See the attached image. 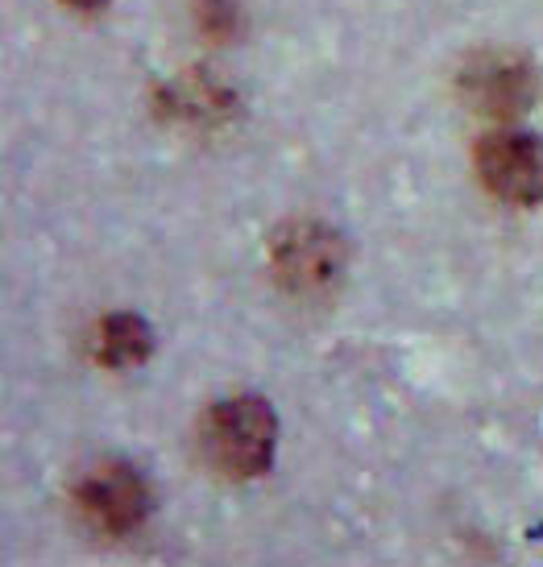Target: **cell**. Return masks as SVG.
I'll list each match as a JSON object with an SVG mask.
<instances>
[{
  "label": "cell",
  "instance_id": "obj_4",
  "mask_svg": "<svg viewBox=\"0 0 543 567\" xmlns=\"http://www.w3.org/2000/svg\"><path fill=\"white\" fill-rule=\"evenodd\" d=\"M274 269L295 295H320L345 269V245L324 224H290L274 237Z\"/></svg>",
  "mask_w": 543,
  "mask_h": 567
},
{
  "label": "cell",
  "instance_id": "obj_6",
  "mask_svg": "<svg viewBox=\"0 0 543 567\" xmlns=\"http://www.w3.org/2000/svg\"><path fill=\"white\" fill-rule=\"evenodd\" d=\"M154 352V328L142 316H109L100 319L92 336V357L104 369H133Z\"/></svg>",
  "mask_w": 543,
  "mask_h": 567
},
{
  "label": "cell",
  "instance_id": "obj_2",
  "mask_svg": "<svg viewBox=\"0 0 543 567\" xmlns=\"http://www.w3.org/2000/svg\"><path fill=\"white\" fill-rule=\"evenodd\" d=\"M83 518L92 522L104 535H129L150 518L154 488L145 473L129 460H100L96 468H88L75 485Z\"/></svg>",
  "mask_w": 543,
  "mask_h": 567
},
{
  "label": "cell",
  "instance_id": "obj_7",
  "mask_svg": "<svg viewBox=\"0 0 543 567\" xmlns=\"http://www.w3.org/2000/svg\"><path fill=\"white\" fill-rule=\"evenodd\" d=\"M199 25H204L212 38H228V33L240 25L237 0H199Z\"/></svg>",
  "mask_w": 543,
  "mask_h": 567
},
{
  "label": "cell",
  "instance_id": "obj_1",
  "mask_svg": "<svg viewBox=\"0 0 543 567\" xmlns=\"http://www.w3.org/2000/svg\"><path fill=\"white\" fill-rule=\"evenodd\" d=\"M274 443H278V419L254 394L221 398L199 426L204 460L228 481H254L266 473L274 460Z\"/></svg>",
  "mask_w": 543,
  "mask_h": 567
},
{
  "label": "cell",
  "instance_id": "obj_8",
  "mask_svg": "<svg viewBox=\"0 0 543 567\" xmlns=\"http://www.w3.org/2000/svg\"><path fill=\"white\" fill-rule=\"evenodd\" d=\"M63 4H71V9H83V13H96V9H104L109 0H63Z\"/></svg>",
  "mask_w": 543,
  "mask_h": 567
},
{
  "label": "cell",
  "instance_id": "obj_5",
  "mask_svg": "<svg viewBox=\"0 0 543 567\" xmlns=\"http://www.w3.org/2000/svg\"><path fill=\"white\" fill-rule=\"evenodd\" d=\"M461 95L481 116H519L535 104V71L514 54L485 50L461 71Z\"/></svg>",
  "mask_w": 543,
  "mask_h": 567
},
{
  "label": "cell",
  "instance_id": "obj_3",
  "mask_svg": "<svg viewBox=\"0 0 543 567\" xmlns=\"http://www.w3.org/2000/svg\"><path fill=\"white\" fill-rule=\"evenodd\" d=\"M481 183L519 207L543 204V137L523 128H498L478 145Z\"/></svg>",
  "mask_w": 543,
  "mask_h": 567
}]
</instances>
